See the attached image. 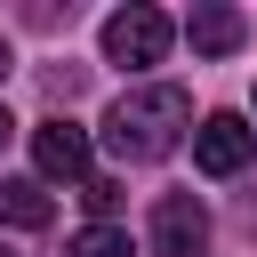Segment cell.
Wrapping results in <instances>:
<instances>
[{
	"label": "cell",
	"instance_id": "obj_1",
	"mask_svg": "<svg viewBox=\"0 0 257 257\" xmlns=\"http://www.w3.org/2000/svg\"><path fill=\"white\" fill-rule=\"evenodd\" d=\"M185 128H193V96H185L177 80H145V88H128V96L104 112V145H112L120 161H169V153L185 145Z\"/></svg>",
	"mask_w": 257,
	"mask_h": 257
},
{
	"label": "cell",
	"instance_id": "obj_2",
	"mask_svg": "<svg viewBox=\"0 0 257 257\" xmlns=\"http://www.w3.org/2000/svg\"><path fill=\"white\" fill-rule=\"evenodd\" d=\"M169 40H177V24H169L161 8H145V0L104 16V56H112V64H161Z\"/></svg>",
	"mask_w": 257,
	"mask_h": 257
},
{
	"label": "cell",
	"instance_id": "obj_3",
	"mask_svg": "<svg viewBox=\"0 0 257 257\" xmlns=\"http://www.w3.org/2000/svg\"><path fill=\"white\" fill-rule=\"evenodd\" d=\"M209 249V209L193 193H161L153 201V257H201Z\"/></svg>",
	"mask_w": 257,
	"mask_h": 257
},
{
	"label": "cell",
	"instance_id": "obj_4",
	"mask_svg": "<svg viewBox=\"0 0 257 257\" xmlns=\"http://www.w3.org/2000/svg\"><path fill=\"white\" fill-rule=\"evenodd\" d=\"M249 145H257V128H249L241 112H209V120L193 128V161H201V177H233V169L249 161Z\"/></svg>",
	"mask_w": 257,
	"mask_h": 257
},
{
	"label": "cell",
	"instance_id": "obj_5",
	"mask_svg": "<svg viewBox=\"0 0 257 257\" xmlns=\"http://www.w3.org/2000/svg\"><path fill=\"white\" fill-rule=\"evenodd\" d=\"M32 169H40V185H48V177L88 185V137H80L72 120H40V128H32Z\"/></svg>",
	"mask_w": 257,
	"mask_h": 257
},
{
	"label": "cell",
	"instance_id": "obj_6",
	"mask_svg": "<svg viewBox=\"0 0 257 257\" xmlns=\"http://www.w3.org/2000/svg\"><path fill=\"white\" fill-rule=\"evenodd\" d=\"M241 8H225V0H209V8H193L185 16V40H193V56H233L241 48Z\"/></svg>",
	"mask_w": 257,
	"mask_h": 257
},
{
	"label": "cell",
	"instance_id": "obj_7",
	"mask_svg": "<svg viewBox=\"0 0 257 257\" xmlns=\"http://www.w3.org/2000/svg\"><path fill=\"white\" fill-rule=\"evenodd\" d=\"M0 217L32 233V225H48V217H56V201H48V185H40V177H8V185H0Z\"/></svg>",
	"mask_w": 257,
	"mask_h": 257
},
{
	"label": "cell",
	"instance_id": "obj_8",
	"mask_svg": "<svg viewBox=\"0 0 257 257\" xmlns=\"http://www.w3.org/2000/svg\"><path fill=\"white\" fill-rule=\"evenodd\" d=\"M72 257H137V249H128L120 225H80L72 233Z\"/></svg>",
	"mask_w": 257,
	"mask_h": 257
},
{
	"label": "cell",
	"instance_id": "obj_9",
	"mask_svg": "<svg viewBox=\"0 0 257 257\" xmlns=\"http://www.w3.org/2000/svg\"><path fill=\"white\" fill-rule=\"evenodd\" d=\"M80 201H88V209H96V217H104V209H112V201H120V185H112V177H88V185H80Z\"/></svg>",
	"mask_w": 257,
	"mask_h": 257
},
{
	"label": "cell",
	"instance_id": "obj_10",
	"mask_svg": "<svg viewBox=\"0 0 257 257\" xmlns=\"http://www.w3.org/2000/svg\"><path fill=\"white\" fill-rule=\"evenodd\" d=\"M8 137H16V120H8V104H0V145H8Z\"/></svg>",
	"mask_w": 257,
	"mask_h": 257
},
{
	"label": "cell",
	"instance_id": "obj_11",
	"mask_svg": "<svg viewBox=\"0 0 257 257\" xmlns=\"http://www.w3.org/2000/svg\"><path fill=\"white\" fill-rule=\"evenodd\" d=\"M0 80H8V40H0Z\"/></svg>",
	"mask_w": 257,
	"mask_h": 257
},
{
	"label": "cell",
	"instance_id": "obj_12",
	"mask_svg": "<svg viewBox=\"0 0 257 257\" xmlns=\"http://www.w3.org/2000/svg\"><path fill=\"white\" fill-rule=\"evenodd\" d=\"M0 257H16V249H0Z\"/></svg>",
	"mask_w": 257,
	"mask_h": 257
}]
</instances>
